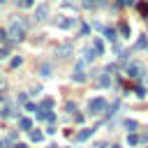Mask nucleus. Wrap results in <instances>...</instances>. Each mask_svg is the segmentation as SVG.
I'll return each instance as SVG.
<instances>
[{"label": "nucleus", "instance_id": "f257e3e1", "mask_svg": "<svg viewBox=\"0 0 148 148\" xmlns=\"http://www.w3.org/2000/svg\"><path fill=\"white\" fill-rule=\"evenodd\" d=\"M5 35H9L12 39H23V35H25V25H23V23H18V21H14V23H12V28H9Z\"/></svg>", "mask_w": 148, "mask_h": 148}, {"label": "nucleus", "instance_id": "f03ea898", "mask_svg": "<svg viewBox=\"0 0 148 148\" xmlns=\"http://www.w3.org/2000/svg\"><path fill=\"white\" fill-rule=\"evenodd\" d=\"M88 109H90V113H104V109H106V99H104V97H95V99H90Z\"/></svg>", "mask_w": 148, "mask_h": 148}, {"label": "nucleus", "instance_id": "7ed1b4c3", "mask_svg": "<svg viewBox=\"0 0 148 148\" xmlns=\"http://www.w3.org/2000/svg\"><path fill=\"white\" fill-rule=\"evenodd\" d=\"M72 79H74L76 83L86 81V72H83V60H79V62H76V69H74V74H72Z\"/></svg>", "mask_w": 148, "mask_h": 148}, {"label": "nucleus", "instance_id": "20e7f679", "mask_svg": "<svg viewBox=\"0 0 148 148\" xmlns=\"http://www.w3.org/2000/svg\"><path fill=\"white\" fill-rule=\"evenodd\" d=\"M141 74H143L141 65H130V67H127V76H130V79H139Z\"/></svg>", "mask_w": 148, "mask_h": 148}, {"label": "nucleus", "instance_id": "39448f33", "mask_svg": "<svg viewBox=\"0 0 148 148\" xmlns=\"http://www.w3.org/2000/svg\"><path fill=\"white\" fill-rule=\"evenodd\" d=\"M49 16V5H39L35 9V18H46Z\"/></svg>", "mask_w": 148, "mask_h": 148}, {"label": "nucleus", "instance_id": "423d86ee", "mask_svg": "<svg viewBox=\"0 0 148 148\" xmlns=\"http://www.w3.org/2000/svg\"><path fill=\"white\" fill-rule=\"evenodd\" d=\"M56 25H58V28H72V25H74V21H72V18H67V16H60V18L56 21Z\"/></svg>", "mask_w": 148, "mask_h": 148}, {"label": "nucleus", "instance_id": "0eeeda50", "mask_svg": "<svg viewBox=\"0 0 148 148\" xmlns=\"http://www.w3.org/2000/svg\"><path fill=\"white\" fill-rule=\"evenodd\" d=\"M90 134H92V127H86V130H81L74 139H76V141H86V139H90Z\"/></svg>", "mask_w": 148, "mask_h": 148}, {"label": "nucleus", "instance_id": "6e6552de", "mask_svg": "<svg viewBox=\"0 0 148 148\" xmlns=\"http://www.w3.org/2000/svg\"><path fill=\"white\" fill-rule=\"evenodd\" d=\"M95 28H99V30H104V35H106V39H111V42H116V30H113V28H104V25H95Z\"/></svg>", "mask_w": 148, "mask_h": 148}, {"label": "nucleus", "instance_id": "1a4fd4ad", "mask_svg": "<svg viewBox=\"0 0 148 148\" xmlns=\"http://www.w3.org/2000/svg\"><path fill=\"white\" fill-rule=\"evenodd\" d=\"M102 51H104V46H102V39H99V37H92V53H97V56H99Z\"/></svg>", "mask_w": 148, "mask_h": 148}, {"label": "nucleus", "instance_id": "9d476101", "mask_svg": "<svg viewBox=\"0 0 148 148\" xmlns=\"http://www.w3.org/2000/svg\"><path fill=\"white\" fill-rule=\"evenodd\" d=\"M30 139H32V141H42V139H44V134H42L39 130H30Z\"/></svg>", "mask_w": 148, "mask_h": 148}, {"label": "nucleus", "instance_id": "9b49d317", "mask_svg": "<svg viewBox=\"0 0 148 148\" xmlns=\"http://www.w3.org/2000/svg\"><path fill=\"white\" fill-rule=\"evenodd\" d=\"M30 125H32L30 118H21V120H18V127H21V130H30Z\"/></svg>", "mask_w": 148, "mask_h": 148}, {"label": "nucleus", "instance_id": "f8f14e48", "mask_svg": "<svg viewBox=\"0 0 148 148\" xmlns=\"http://www.w3.org/2000/svg\"><path fill=\"white\" fill-rule=\"evenodd\" d=\"M49 72H51L49 65H39V74H42V76H49Z\"/></svg>", "mask_w": 148, "mask_h": 148}, {"label": "nucleus", "instance_id": "ddd939ff", "mask_svg": "<svg viewBox=\"0 0 148 148\" xmlns=\"http://www.w3.org/2000/svg\"><path fill=\"white\" fill-rule=\"evenodd\" d=\"M109 83H111L109 74H102V76H99V86H109Z\"/></svg>", "mask_w": 148, "mask_h": 148}, {"label": "nucleus", "instance_id": "4468645a", "mask_svg": "<svg viewBox=\"0 0 148 148\" xmlns=\"http://www.w3.org/2000/svg\"><path fill=\"white\" fill-rule=\"evenodd\" d=\"M127 143H130V146L139 143V136H136V134H127Z\"/></svg>", "mask_w": 148, "mask_h": 148}, {"label": "nucleus", "instance_id": "2eb2a0df", "mask_svg": "<svg viewBox=\"0 0 148 148\" xmlns=\"http://www.w3.org/2000/svg\"><path fill=\"white\" fill-rule=\"evenodd\" d=\"M125 127H127L130 132H134V130H136V120H127V123H125Z\"/></svg>", "mask_w": 148, "mask_h": 148}, {"label": "nucleus", "instance_id": "dca6fc26", "mask_svg": "<svg viewBox=\"0 0 148 148\" xmlns=\"http://www.w3.org/2000/svg\"><path fill=\"white\" fill-rule=\"evenodd\" d=\"M97 5H99L97 0H86V2H83V7H86V9H90V7H97Z\"/></svg>", "mask_w": 148, "mask_h": 148}, {"label": "nucleus", "instance_id": "f3484780", "mask_svg": "<svg viewBox=\"0 0 148 148\" xmlns=\"http://www.w3.org/2000/svg\"><path fill=\"white\" fill-rule=\"evenodd\" d=\"M120 32H123V35H130V25H127V23H125V21H123V23H120Z\"/></svg>", "mask_w": 148, "mask_h": 148}, {"label": "nucleus", "instance_id": "a211bd4d", "mask_svg": "<svg viewBox=\"0 0 148 148\" xmlns=\"http://www.w3.org/2000/svg\"><path fill=\"white\" fill-rule=\"evenodd\" d=\"M67 51H69V44H65V46H60V49H56V53H60V56H62V53H67Z\"/></svg>", "mask_w": 148, "mask_h": 148}, {"label": "nucleus", "instance_id": "6ab92c4d", "mask_svg": "<svg viewBox=\"0 0 148 148\" xmlns=\"http://www.w3.org/2000/svg\"><path fill=\"white\" fill-rule=\"evenodd\" d=\"M139 12H141V14H148V5L141 2V5H139Z\"/></svg>", "mask_w": 148, "mask_h": 148}, {"label": "nucleus", "instance_id": "aec40b11", "mask_svg": "<svg viewBox=\"0 0 148 148\" xmlns=\"http://www.w3.org/2000/svg\"><path fill=\"white\" fill-rule=\"evenodd\" d=\"M143 46H146V39H143V37H141V39H139V42H136V49H143Z\"/></svg>", "mask_w": 148, "mask_h": 148}, {"label": "nucleus", "instance_id": "412c9836", "mask_svg": "<svg viewBox=\"0 0 148 148\" xmlns=\"http://www.w3.org/2000/svg\"><path fill=\"white\" fill-rule=\"evenodd\" d=\"M32 5V0H21V7H30Z\"/></svg>", "mask_w": 148, "mask_h": 148}, {"label": "nucleus", "instance_id": "4be33fe9", "mask_svg": "<svg viewBox=\"0 0 148 148\" xmlns=\"http://www.w3.org/2000/svg\"><path fill=\"white\" fill-rule=\"evenodd\" d=\"M5 37H7V35H5V30H0V42H2Z\"/></svg>", "mask_w": 148, "mask_h": 148}, {"label": "nucleus", "instance_id": "5701e85b", "mask_svg": "<svg viewBox=\"0 0 148 148\" xmlns=\"http://www.w3.org/2000/svg\"><path fill=\"white\" fill-rule=\"evenodd\" d=\"M14 148H28V146H25V143H16Z\"/></svg>", "mask_w": 148, "mask_h": 148}, {"label": "nucleus", "instance_id": "b1692460", "mask_svg": "<svg viewBox=\"0 0 148 148\" xmlns=\"http://www.w3.org/2000/svg\"><path fill=\"white\" fill-rule=\"evenodd\" d=\"M123 2H125V5H132V2H134V0H123Z\"/></svg>", "mask_w": 148, "mask_h": 148}, {"label": "nucleus", "instance_id": "393cba45", "mask_svg": "<svg viewBox=\"0 0 148 148\" xmlns=\"http://www.w3.org/2000/svg\"><path fill=\"white\" fill-rule=\"evenodd\" d=\"M49 148H58V146H49Z\"/></svg>", "mask_w": 148, "mask_h": 148}, {"label": "nucleus", "instance_id": "a878e982", "mask_svg": "<svg viewBox=\"0 0 148 148\" xmlns=\"http://www.w3.org/2000/svg\"><path fill=\"white\" fill-rule=\"evenodd\" d=\"M113 148H120V146H113Z\"/></svg>", "mask_w": 148, "mask_h": 148}, {"label": "nucleus", "instance_id": "bb28decb", "mask_svg": "<svg viewBox=\"0 0 148 148\" xmlns=\"http://www.w3.org/2000/svg\"><path fill=\"white\" fill-rule=\"evenodd\" d=\"M0 2H2V0H0Z\"/></svg>", "mask_w": 148, "mask_h": 148}]
</instances>
